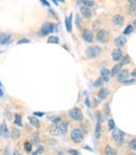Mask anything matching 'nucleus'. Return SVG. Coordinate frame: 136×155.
I'll use <instances>...</instances> for the list:
<instances>
[{"label":"nucleus","mask_w":136,"mask_h":155,"mask_svg":"<svg viewBox=\"0 0 136 155\" xmlns=\"http://www.w3.org/2000/svg\"><path fill=\"white\" fill-rule=\"evenodd\" d=\"M112 140L118 144V146H122L124 140H125V133L120 129H114L112 130Z\"/></svg>","instance_id":"6"},{"label":"nucleus","mask_w":136,"mask_h":155,"mask_svg":"<svg viewBox=\"0 0 136 155\" xmlns=\"http://www.w3.org/2000/svg\"><path fill=\"white\" fill-rule=\"evenodd\" d=\"M129 76H130V71L127 69H121V70H120V73L116 75V79H118L119 83H121V84H122L124 81L129 79Z\"/></svg>","instance_id":"11"},{"label":"nucleus","mask_w":136,"mask_h":155,"mask_svg":"<svg viewBox=\"0 0 136 155\" xmlns=\"http://www.w3.org/2000/svg\"><path fill=\"white\" fill-rule=\"evenodd\" d=\"M0 86H1V83H0Z\"/></svg>","instance_id":"51"},{"label":"nucleus","mask_w":136,"mask_h":155,"mask_svg":"<svg viewBox=\"0 0 136 155\" xmlns=\"http://www.w3.org/2000/svg\"><path fill=\"white\" fill-rule=\"evenodd\" d=\"M52 1H54V4H55V5H58V1H56V0H52Z\"/></svg>","instance_id":"50"},{"label":"nucleus","mask_w":136,"mask_h":155,"mask_svg":"<svg viewBox=\"0 0 136 155\" xmlns=\"http://www.w3.org/2000/svg\"><path fill=\"white\" fill-rule=\"evenodd\" d=\"M36 146H37V149L35 150V152L39 154V155H40V154H43V153H44V146H43V145H39V144H37Z\"/></svg>","instance_id":"37"},{"label":"nucleus","mask_w":136,"mask_h":155,"mask_svg":"<svg viewBox=\"0 0 136 155\" xmlns=\"http://www.w3.org/2000/svg\"><path fill=\"white\" fill-rule=\"evenodd\" d=\"M109 95H110V90H109L107 88H105V86H103V88L99 89V91H97L96 96L99 100H106Z\"/></svg>","instance_id":"9"},{"label":"nucleus","mask_w":136,"mask_h":155,"mask_svg":"<svg viewBox=\"0 0 136 155\" xmlns=\"http://www.w3.org/2000/svg\"><path fill=\"white\" fill-rule=\"evenodd\" d=\"M80 15L84 20H89V19L92 18V11L86 6H80Z\"/></svg>","instance_id":"10"},{"label":"nucleus","mask_w":136,"mask_h":155,"mask_svg":"<svg viewBox=\"0 0 136 155\" xmlns=\"http://www.w3.org/2000/svg\"><path fill=\"white\" fill-rule=\"evenodd\" d=\"M104 85H105V81H104L100 76L97 78L95 81H94V88H99V89H100V88H103Z\"/></svg>","instance_id":"28"},{"label":"nucleus","mask_w":136,"mask_h":155,"mask_svg":"<svg viewBox=\"0 0 136 155\" xmlns=\"http://www.w3.org/2000/svg\"><path fill=\"white\" fill-rule=\"evenodd\" d=\"M41 3H43L45 6H50V4H49V3L46 1V0H41Z\"/></svg>","instance_id":"46"},{"label":"nucleus","mask_w":136,"mask_h":155,"mask_svg":"<svg viewBox=\"0 0 136 155\" xmlns=\"http://www.w3.org/2000/svg\"><path fill=\"white\" fill-rule=\"evenodd\" d=\"M14 124H15V126L16 128H21L22 126V116H21V114H15Z\"/></svg>","instance_id":"23"},{"label":"nucleus","mask_w":136,"mask_h":155,"mask_svg":"<svg viewBox=\"0 0 136 155\" xmlns=\"http://www.w3.org/2000/svg\"><path fill=\"white\" fill-rule=\"evenodd\" d=\"M103 114L105 118H110V104H105V107H104V111H103Z\"/></svg>","instance_id":"30"},{"label":"nucleus","mask_w":136,"mask_h":155,"mask_svg":"<svg viewBox=\"0 0 136 155\" xmlns=\"http://www.w3.org/2000/svg\"><path fill=\"white\" fill-rule=\"evenodd\" d=\"M67 118L73 120V122H82L84 120V114H82V110L80 108L75 107L67 111Z\"/></svg>","instance_id":"3"},{"label":"nucleus","mask_w":136,"mask_h":155,"mask_svg":"<svg viewBox=\"0 0 136 155\" xmlns=\"http://www.w3.org/2000/svg\"><path fill=\"white\" fill-rule=\"evenodd\" d=\"M48 131H49V134H50L51 137H60V135H61V133H60L58 125H54V124H51V125L49 126Z\"/></svg>","instance_id":"18"},{"label":"nucleus","mask_w":136,"mask_h":155,"mask_svg":"<svg viewBox=\"0 0 136 155\" xmlns=\"http://www.w3.org/2000/svg\"><path fill=\"white\" fill-rule=\"evenodd\" d=\"M4 95V93H3V90H1V88H0V96H3Z\"/></svg>","instance_id":"49"},{"label":"nucleus","mask_w":136,"mask_h":155,"mask_svg":"<svg viewBox=\"0 0 136 155\" xmlns=\"http://www.w3.org/2000/svg\"><path fill=\"white\" fill-rule=\"evenodd\" d=\"M134 83H135V79L133 78V79H127V80H125L122 84L124 85H129V84H134Z\"/></svg>","instance_id":"40"},{"label":"nucleus","mask_w":136,"mask_h":155,"mask_svg":"<svg viewBox=\"0 0 136 155\" xmlns=\"http://www.w3.org/2000/svg\"><path fill=\"white\" fill-rule=\"evenodd\" d=\"M22 146H24V150H25V153H28V154H30L33 152V144L30 141H24V144H22Z\"/></svg>","instance_id":"27"},{"label":"nucleus","mask_w":136,"mask_h":155,"mask_svg":"<svg viewBox=\"0 0 136 155\" xmlns=\"http://www.w3.org/2000/svg\"><path fill=\"white\" fill-rule=\"evenodd\" d=\"M131 25H133V28H134V30H136V18L134 19V21H133V24H131Z\"/></svg>","instance_id":"47"},{"label":"nucleus","mask_w":136,"mask_h":155,"mask_svg":"<svg viewBox=\"0 0 136 155\" xmlns=\"http://www.w3.org/2000/svg\"><path fill=\"white\" fill-rule=\"evenodd\" d=\"M107 128H109V130H114V129H116L115 128V122H114V119L112 118H109V120H107Z\"/></svg>","instance_id":"35"},{"label":"nucleus","mask_w":136,"mask_h":155,"mask_svg":"<svg viewBox=\"0 0 136 155\" xmlns=\"http://www.w3.org/2000/svg\"><path fill=\"white\" fill-rule=\"evenodd\" d=\"M122 69V66L120 65V64H115L114 66H112V69L110 70V75L111 76H116L119 73H120V70Z\"/></svg>","instance_id":"22"},{"label":"nucleus","mask_w":136,"mask_h":155,"mask_svg":"<svg viewBox=\"0 0 136 155\" xmlns=\"http://www.w3.org/2000/svg\"><path fill=\"white\" fill-rule=\"evenodd\" d=\"M30 155H39V154H37L36 152H31V153H30Z\"/></svg>","instance_id":"48"},{"label":"nucleus","mask_w":136,"mask_h":155,"mask_svg":"<svg viewBox=\"0 0 136 155\" xmlns=\"http://www.w3.org/2000/svg\"><path fill=\"white\" fill-rule=\"evenodd\" d=\"M105 155H118V152L111 145H106L105 146Z\"/></svg>","instance_id":"26"},{"label":"nucleus","mask_w":136,"mask_h":155,"mask_svg":"<svg viewBox=\"0 0 136 155\" xmlns=\"http://www.w3.org/2000/svg\"><path fill=\"white\" fill-rule=\"evenodd\" d=\"M111 23L114 24L115 26H118V28H120V26L124 25V23H125V19H124L122 15L120 14H115L111 16Z\"/></svg>","instance_id":"8"},{"label":"nucleus","mask_w":136,"mask_h":155,"mask_svg":"<svg viewBox=\"0 0 136 155\" xmlns=\"http://www.w3.org/2000/svg\"><path fill=\"white\" fill-rule=\"evenodd\" d=\"M101 135V123H96L95 125V138L99 139Z\"/></svg>","instance_id":"29"},{"label":"nucleus","mask_w":136,"mask_h":155,"mask_svg":"<svg viewBox=\"0 0 136 155\" xmlns=\"http://www.w3.org/2000/svg\"><path fill=\"white\" fill-rule=\"evenodd\" d=\"M0 137L5 138V139L10 138V131H9V129H7V125L5 123L0 124Z\"/></svg>","instance_id":"15"},{"label":"nucleus","mask_w":136,"mask_h":155,"mask_svg":"<svg viewBox=\"0 0 136 155\" xmlns=\"http://www.w3.org/2000/svg\"><path fill=\"white\" fill-rule=\"evenodd\" d=\"M119 64L121 66H124V65H127V64H130V61H131V59H130V56L127 55V54H124L122 56H121V59L119 60Z\"/></svg>","instance_id":"24"},{"label":"nucleus","mask_w":136,"mask_h":155,"mask_svg":"<svg viewBox=\"0 0 136 155\" xmlns=\"http://www.w3.org/2000/svg\"><path fill=\"white\" fill-rule=\"evenodd\" d=\"M79 4H81V6H86V8H89V9H91V8L95 5V1H94V0H80Z\"/></svg>","instance_id":"25"},{"label":"nucleus","mask_w":136,"mask_h":155,"mask_svg":"<svg viewBox=\"0 0 136 155\" xmlns=\"http://www.w3.org/2000/svg\"><path fill=\"white\" fill-rule=\"evenodd\" d=\"M115 45H116V48H120L121 49L122 46H125V44H126V41H127V38L125 35H119L118 38H115Z\"/></svg>","instance_id":"13"},{"label":"nucleus","mask_w":136,"mask_h":155,"mask_svg":"<svg viewBox=\"0 0 136 155\" xmlns=\"http://www.w3.org/2000/svg\"><path fill=\"white\" fill-rule=\"evenodd\" d=\"M95 39L99 41V43L105 44V43H107V41L110 40V33H109L106 29H99L96 31Z\"/></svg>","instance_id":"5"},{"label":"nucleus","mask_w":136,"mask_h":155,"mask_svg":"<svg viewBox=\"0 0 136 155\" xmlns=\"http://www.w3.org/2000/svg\"><path fill=\"white\" fill-rule=\"evenodd\" d=\"M13 155H22V154H21L20 152H19L18 149H15V150H14V153H13Z\"/></svg>","instance_id":"45"},{"label":"nucleus","mask_w":136,"mask_h":155,"mask_svg":"<svg viewBox=\"0 0 136 155\" xmlns=\"http://www.w3.org/2000/svg\"><path fill=\"white\" fill-rule=\"evenodd\" d=\"M67 154H70V155H80V153H79L78 150H75V149H69L67 150Z\"/></svg>","instance_id":"39"},{"label":"nucleus","mask_w":136,"mask_h":155,"mask_svg":"<svg viewBox=\"0 0 136 155\" xmlns=\"http://www.w3.org/2000/svg\"><path fill=\"white\" fill-rule=\"evenodd\" d=\"M129 1V5H134V6H136V0H127Z\"/></svg>","instance_id":"44"},{"label":"nucleus","mask_w":136,"mask_h":155,"mask_svg":"<svg viewBox=\"0 0 136 155\" xmlns=\"http://www.w3.org/2000/svg\"><path fill=\"white\" fill-rule=\"evenodd\" d=\"M48 43L49 44H59V38L55 35H51L48 38Z\"/></svg>","instance_id":"32"},{"label":"nucleus","mask_w":136,"mask_h":155,"mask_svg":"<svg viewBox=\"0 0 136 155\" xmlns=\"http://www.w3.org/2000/svg\"><path fill=\"white\" fill-rule=\"evenodd\" d=\"M20 135H21V133L18 128H13V129L10 130V137H11V139H14V140H18V139L20 138Z\"/></svg>","instance_id":"21"},{"label":"nucleus","mask_w":136,"mask_h":155,"mask_svg":"<svg viewBox=\"0 0 136 155\" xmlns=\"http://www.w3.org/2000/svg\"><path fill=\"white\" fill-rule=\"evenodd\" d=\"M65 25H66V30H67V31L71 33V30H73V28H71V16L65 18Z\"/></svg>","instance_id":"34"},{"label":"nucleus","mask_w":136,"mask_h":155,"mask_svg":"<svg viewBox=\"0 0 136 155\" xmlns=\"http://www.w3.org/2000/svg\"><path fill=\"white\" fill-rule=\"evenodd\" d=\"M100 78L103 79V80L105 83H107L109 80H110V78H111V75H110V70L109 69H103L100 71Z\"/></svg>","instance_id":"19"},{"label":"nucleus","mask_w":136,"mask_h":155,"mask_svg":"<svg viewBox=\"0 0 136 155\" xmlns=\"http://www.w3.org/2000/svg\"><path fill=\"white\" fill-rule=\"evenodd\" d=\"M29 41H30L29 39H20V40L18 41V44L20 45V44H25V43H29Z\"/></svg>","instance_id":"42"},{"label":"nucleus","mask_w":136,"mask_h":155,"mask_svg":"<svg viewBox=\"0 0 136 155\" xmlns=\"http://www.w3.org/2000/svg\"><path fill=\"white\" fill-rule=\"evenodd\" d=\"M11 34L7 33H1L0 34V45H7L11 43Z\"/></svg>","instance_id":"12"},{"label":"nucleus","mask_w":136,"mask_h":155,"mask_svg":"<svg viewBox=\"0 0 136 155\" xmlns=\"http://www.w3.org/2000/svg\"><path fill=\"white\" fill-rule=\"evenodd\" d=\"M85 139V131L82 128H74L70 131V140L74 144H81Z\"/></svg>","instance_id":"1"},{"label":"nucleus","mask_w":136,"mask_h":155,"mask_svg":"<svg viewBox=\"0 0 136 155\" xmlns=\"http://www.w3.org/2000/svg\"><path fill=\"white\" fill-rule=\"evenodd\" d=\"M59 128V130H60V133H61V135L64 134H66L67 133V129H69V122H66V120H61L59 124H56Z\"/></svg>","instance_id":"14"},{"label":"nucleus","mask_w":136,"mask_h":155,"mask_svg":"<svg viewBox=\"0 0 136 155\" xmlns=\"http://www.w3.org/2000/svg\"><path fill=\"white\" fill-rule=\"evenodd\" d=\"M122 55H124V53H122V50L120 48H115L114 50H112V53H111V58H112L114 61H119V60L121 59Z\"/></svg>","instance_id":"17"},{"label":"nucleus","mask_w":136,"mask_h":155,"mask_svg":"<svg viewBox=\"0 0 136 155\" xmlns=\"http://www.w3.org/2000/svg\"><path fill=\"white\" fill-rule=\"evenodd\" d=\"M33 115H34V116H36V118H39V116H44L45 114H44V113H40V111H34V113H33Z\"/></svg>","instance_id":"41"},{"label":"nucleus","mask_w":136,"mask_h":155,"mask_svg":"<svg viewBox=\"0 0 136 155\" xmlns=\"http://www.w3.org/2000/svg\"><path fill=\"white\" fill-rule=\"evenodd\" d=\"M81 38H82V40H84L85 43H89V44H91L94 41V39H95L94 33L90 29H82L81 30Z\"/></svg>","instance_id":"7"},{"label":"nucleus","mask_w":136,"mask_h":155,"mask_svg":"<svg viewBox=\"0 0 136 155\" xmlns=\"http://www.w3.org/2000/svg\"><path fill=\"white\" fill-rule=\"evenodd\" d=\"M127 10H129V14L130 15H135V13H136V6L129 5V6H127Z\"/></svg>","instance_id":"36"},{"label":"nucleus","mask_w":136,"mask_h":155,"mask_svg":"<svg viewBox=\"0 0 136 155\" xmlns=\"http://www.w3.org/2000/svg\"><path fill=\"white\" fill-rule=\"evenodd\" d=\"M130 148L136 152V138H135V139H133V140L130 141Z\"/></svg>","instance_id":"38"},{"label":"nucleus","mask_w":136,"mask_h":155,"mask_svg":"<svg viewBox=\"0 0 136 155\" xmlns=\"http://www.w3.org/2000/svg\"><path fill=\"white\" fill-rule=\"evenodd\" d=\"M28 122L29 124L31 125L33 128H36V129H39V128L41 126V123H40V120L36 118V116H34V115H30L28 116Z\"/></svg>","instance_id":"16"},{"label":"nucleus","mask_w":136,"mask_h":155,"mask_svg":"<svg viewBox=\"0 0 136 155\" xmlns=\"http://www.w3.org/2000/svg\"><path fill=\"white\" fill-rule=\"evenodd\" d=\"M131 76H133L134 79H135V80H136V68H134V69H133V71H131Z\"/></svg>","instance_id":"43"},{"label":"nucleus","mask_w":136,"mask_h":155,"mask_svg":"<svg viewBox=\"0 0 136 155\" xmlns=\"http://www.w3.org/2000/svg\"><path fill=\"white\" fill-rule=\"evenodd\" d=\"M61 120H63V118H61V116H60V115L51 116V118H50V122H51L52 124H54V125H56V124H59L60 122H61Z\"/></svg>","instance_id":"33"},{"label":"nucleus","mask_w":136,"mask_h":155,"mask_svg":"<svg viewBox=\"0 0 136 155\" xmlns=\"http://www.w3.org/2000/svg\"><path fill=\"white\" fill-rule=\"evenodd\" d=\"M56 24L55 23H45V24L41 25V29H40V31H39V36H46L49 35V34H52L56 30Z\"/></svg>","instance_id":"4"},{"label":"nucleus","mask_w":136,"mask_h":155,"mask_svg":"<svg viewBox=\"0 0 136 155\" xmlns=\"http://www.w3.org/2000/svg\"><path fill=\"white\" fill-rule=\"evenodd\" d=\"M30 143H31L33 145H37L40 143V134L39 133H33L31 135H30V140H29Z\"/></svg>","instance_id":"20"},{"label":"nucleus","mask_w":136,"mask_h":155,"mask_svg":"<svg viewBox=\"0 0 136 155\" xmlns=\"http://www.w3.org/2000/svg\"><path fill=\"white\" fill-rule=\"evenodd\" d=\"M103 53V48L99 46V45H90V46L86 48L85 50V55L88 59H96L99 58Z\"/></svg>","instance_id":"2"},{"label":"nucleus","mask_w":136,"mask_h":155,"mask_svg":"<svg viewBox=\"0 0 136 155\" xmlns=\"http://www.w3.org/2000/svg\"><path fill=\"white\" fill-rule=\"evenodd\" d=\"M134 31V28H133V25H127L125 29H124V33H122V35H125V36H127V35H130L131 33Z\"/></svg>","instance_id":"31"}]
</instances>
